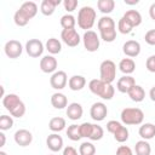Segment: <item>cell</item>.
I'll return each mask as SVG.
<instances>
[{"label":"cell","mask_w":155,"mask_h":155,"mask_svg":"<svg viewBox=\"0 0 155 155\" xmlns=\"http://www.w3.org/2000/svg\"><path fill=\"white\" fill-rule=\"evenodd\" d=\"M104 136V130L102 126L97 125V124H93V130H92V133H91V137L88 139L91 140H101Z\"/></svg>","instance_id":"38"},{"label":"cell","mask_w":155,"mask_h":155,"mask_svg":"<svg viewBox=\"0 0 155 155\" xmlns=\"http://www.w3.org/2000/svg\"><path fill=\"white\" fill-rule=\"evenodd\" d=\"M149 97H150V99H151L153 102H155V86H153V87L150 88V91H149Z\"/></svg>","instance_id":"48"},{"label":"cell","mask_w":155,"mask_h":155,"mask_svg":"<svg viewBox=\"0 0 155 155\" xmlns=\"http://www.w3.org/2000/svg\"><path fill=\"white\" fill-rule=\"evenodd\" d=\"M114 139L116 140V142H119V143H125L127 139H128V136H130V133H128V130H127V127L126 126H121L114 134Z\"/></svg>","instance_id":"36"},{"label":"cell","mask_w":155,"mask_h":155,"mask_svg":"<svg viewBox=\"0 0 155 155\" xmlns=\"http://www.w3.org/2000/svg\"><path fill=\"white\" fill-rule=\"evenodd\" d=\"M122 17H125V18L132 24L133 28L140 25V23H142V15H140L137 10H128V11H126V12L124 13Z\"/></svg>","instance_id":"26"},{"label":"cell","mask_w":155,"mask_h":155,"mask_svg":"<svg viewBox=\"0 0 155 155\" xmlns=\"http://www.w3.org/2000/svg\"><path fill=\"white\" fill-rule=\"evenodd\" d=\"M124 125H142L144 120V113L139 108H125L120 114Z\"/></svg>","instance_id":"5"},{"label":"cell","mask_w":155,"mask_h":155,"mask_svg":"<svg viewBox=\"0 0 155 155\" xmlns=\"http://www.w3.org/2000/svg\"><path fill=\"white\" fill-rule=\"evenodd\" d=\"M38 13V5L34 1L23 2L13 15V22L17 27H25Z\"/></svg>","instance_id":"1"},{"label":"cell","mask_w":155,"mask_h":155,"mask_svg":"<svg viewBox=\"0 0 155 155\" xmlns=\"http://www.w3.org/2000/svg\"><path fill=\"white\" fill-rule=\"evenodd\" d=\"M97 28H98V30L101 31V30H105V29H110V28H116V25H115V22H114V19H113L111 17H109V16H103V17H101V18L98 19V22H97Z\"/></svg>","instance_id":"30"},{"label":"cell","mask_w":155,"mask_h":155,"mask_svg":"<svg viewBox=\"0 0 155 155\" xmlns=\"http://www.w3.org/2000/svg\"><path fill=\"white\" fill-rule=\"evenodd\" d=\"M46 147L52 153H57L63 148V138L58 133H51L46 138Z\"/></svg>","instance_id":"17"},{"label":"cell","mask_w":155,"mask_h":155,"mask_svg":"<svg viewBox=\"0 0 155 155\" xmlns=\"http://www.w3.org/2000/svg\"><path fill=\"white\" fill-rule=\"evenodd\" d=\"M82 42H84V47L86 48V51H88V52H96L99 48L101 39H99V36L97 35L96 31L87 30L82 35Z\"/></svg>","instance_id":"7"},{"label":"cell","mask_w":155,"mask_h":155,"mask_svg":"<svg viewBox=\"0 0 155 155\" xmlns=\"http://www.w3.org/2000/svg\"><path fill=\"white\" fill-rule=\"evenodd\" d=\"M136 85V80L131 75L121 76L116 82V90L121 93H128V91Z\"/></svg>","instance_id":"16"},{"label":"cell","mask_w":155,"mask_h":155,"mask_svg":"<svg viewBox=\"0 0 155 155\" xmlns=\"http://www.w3.org/2000/svg\"><path fill=\"white\" fill-rule=\"evenodd\" d=\"M124 2H125L126 5H137L139 1H138V0H125Z\"/></svg>","instance_id":"49"},{"label":"cell","mask_w":155,"mask_h":155,"mask_svg":"<svg viewBox=\"0 0 155 155\" xmlns=\"http://www.w3.org/2000/svg\"><path fill=\"white\" fill-rule=\"evenodd\" d=\"M127 94L131 98V101H133L136 103H139V102H142L145 98V91H144V88L140 85H137V84L128 91Z\"/></svg>","instance_id":"24"},{"label":"cell","mask_w":155,"mask_h":155,"mask_svg":"<svg viewBox=\"0 0 155 155\" xmlns=\"http://www.w3.org/2000/svg\"><path fill=\"white\" fill-rule=\"evenodd\" d=\"M149 16L153 21H155V2H153L149 7Z\"/></svg>","instance_id":"46"},{"label":"cell","mask_w":155,"mask_h":155,"mask_svg":"<svg viewBox=\"0 0 155 155\" xmlns=\"http://www.w3.org/2000/svg\"><path fill=\"white\" fill-rule=\"evenodd\" d=\"M140 44L136 40H128L122 45V52L128 58H134L140 53Z\"/></svg>","instance_id":"15"},{"label":"cell","mask_w":155,"mask_h":155,"mask_svg":"<svg viewBox=\"0 0 155 155\" xmlns=\"http://www.w3.org/2000/svg\"><path fill=\"white\" fill-rule=\"evenodd\" d=\"M101 39L105 42H113L116 39V28H110V29H105V30H101L99 31Z\"/></svg>","instance_id":"35"},{"label":"cell","mask_w":155,"mask_h":155,"mask_svg":"<svg viewBox=\"0 0 155 155\" xmlns=\"http://www.w3.org/2000/svg\"><path fill=\"white\" fill-rule=\"evenodd\" d=\"M145 67H147L148 71L155 73V54H151V56H149V57L147 58Z\"/></svg>","instance_id":"43"},{"label":"cell","mask_w":155,"mask_h":155,"mask_svg":"<svg viewBox=\"0 0 155 155\" xmlns=\"http://www.w3.org/2000/svg\"><path fill=\"white\" fill-rule=\"evenodd\" d=\"M57 67H58V62L52 54L44 56L40 59V69L46 74H53L54 71H57Z\"/></svg>","instance_id":"13"},{"label":"cell","mask_w":155,"mask_h":155,"mask_svg":"<svg viewBox=\"0 0 155 155\" xmlns=\"http://www.w3.org/2000/svg\"><path fill=\"white\" fill-rule=\"evenodd\" d=\"M13 116H10V115H1L0 116V130L4 132V131H7V130H11L13 127Z\"/></svg>","instance_id":"37"},{"label":"cell","mask_w":155,"mask_h":155,"mask_svg":"<svg viewBox=\"0 0 155 155\" xmlns=\"http://www.w3.org/2000/svg\"><path fill=\"white\" fill-rule=\"evenodd\" d=\"M63 155H80V154L78 153V150L74 147L68 145V147H65L63 149Z\"/></svg>","instance_id":"45"},{"label":"cell","mask_w":155,"mask_h":155,"mask_svg":"<svg viewBox=\"0 0 155 155\" xmlns=\"http://www.w3.org/2000/svg\"><path fill=\"white\" fill-rule=\"evenodd\" d=\"M68 86L71 91H81L86 86V78L82 75H73L68 81Z\"/></svg>","instance_id":"22"},{"label":"cell","mask_w":155,"mask_h":155,"mask_svg":"<svg viewBox=\"0 0 155 155\" xmlns=\"http://www.w3.org/2000/svg\"><path fill=\"white\" fill-rule=\"evenodd\" d=\"M92 130H93V124L91 122H82L80 125V133H81V137L82 138H90L91 137V133H92Z\"/></svg>","instance_id":"39"},{"label":"cell","mask_w":155,"mask_h":155,"mask_svg":"<svg viewBox=\"0 0 155 155\" xmlns=\"http://www.w3.org/2000/svg\"><path fill=\"white\" fill-rule=\"evenodd\" d=\"M27 54L31 58H39L45 50V45L42 44L41 40L39 39H30L25 42V47H24Z\"/></svg>","instance_id":"8"},{"label":"cell","mask_w":155,"mask_h":155,"mask_svg":"<svg viewBox=\"0 0 155 155\" xmlns=\"http://www.w3.org/2000/svg\"><path fill=\"white\" fill-rule=\"evenodd\" d=\"M138 133H139L140 138L144 139V140L153 139L155 137V125L151 124V122L142 124V126L138 130Z\"/></svg>","instance_id":"19"},{"label":"cell","mask_w":155,"mask_h":155,"mask_svg":"<svg viewBox=\"0 0 155 155\" xmlns=\"http://www.w3.org/2000/svg\"><path fill=\"white\" fill-rule=\"evenodd\" d=\"M67 126V122H65V119L61 117V116H56V117H52L50 121H48V128L53 132V133H58L61 131H63Z\"/></svg>","instance_id":"25"},{"label":"cell","mask_w":155,"mask_h":155,"mask_svg":"<svg viewBox=\"0 0 155 155\" xmlns=\"http://www.w3.org/2000/svg\"><path fill=\"white\" fill-rule=\"evenodd\" d=\"M2 105L11 116L21 119L25 114V104L16 93H8L2 98Z\"/></svg>","instance_id":"2"},{"label":"cell","mask_w":155,"mask_h":155,"mask_svg":"<svg viewBox=\"0 0 155 155\" xmlns=\"http://www.w3.org/2000/svg\"><path fill=\"white\" fill-rule=\"evenodd\" d=\"M13 139H15L17 145H19V147H28L33 142V134H31L30 131H28L25 128H21V130H17L15 132Z\"/></svg>","instance_id":"14"},{"label":"cell","mask_w":155,"mask_h":155,"mask_svg":"<svg viewBox=\"0 0 155 155\" xmlns=\"http://www.w3.org/2000/svg\"><path fill=\"white\" fill-rule=\"evenodd\" d=\"M5 142H6V136H5V133L1 131V132H0V147H4V145H5Z\"/></svg>","instance_id":"47"},{"label":"cell","mask_w":155,"mask_h":155,"mask_svg":"<svg viewBox=\"0 0 155 155\" xmlns=\"http://www.w3.org/2000/svg\"><path fill=\"white\" fill-rule=\"evenodd\" d=\"M90 115L94 121H103L108 115V108L103 102H96L90 108Z\"/></svg>","instance_id":"12"},{"label":"cell","mask_w":155,"mask_h":155,"mask_svg":"<svg viewBox=\"0 0 155 155\" xmlns=\"http://www.w3.org/2000/svg\"><path fill=\"white\" fill-rule=\"evenodd\" d=\"M96 17H97V13H96V10L91 6H82L80 10H79V13H78V25L79 28L84 29V30H91V28L96 23Z\"/></svg>","instance_id":"4"},{"label":"cell","mask_w":155,"mask_h":155,"mask_svg":"<svg viewBox=\"0 0 155 155\" xmlns=\"http://www.w3.org/2000/svg\"><path fill=\"white\" fill-rule=\"evenodd\" d=\"M51 104L56 109H64L68 107V98L62 92H56L51 96Z\"/></svg>","instance_id":"21"},{"label":"cell","mask_w":155,"mask_h":155,"mask_svg":"<svg viewBox=\"0 0 155 155\" xmlns=\"http://www.w3.org/2000/svg\"><path fill=\"white\" fill-rule=\"evenodd\" d=\"M61 4V0H42L40 5V11L44 16H52L56 7Z\"/></svg>","instance_id":"20"},{"label":"cell","mask_w":155,"mask_h":155,"mask_svg":"<svg viewBox=\"0 0 155 155\" xmlns=\"http://www.w3.org/2000/svg\"><path fill=\"white\" fill-rule=\"evenodd\" d=\"M88 90L104 101H110L115 94V88L111 84H107L101 79H92L88 82Z\"/></svg>","instance_id":"3"},{"label":"cell","mask_w":155,"mask_h":155,"mask_svg":"<svg viewBox=\"0 0 155 155\" xmlns=\"http://www.w3.org/2000/svg\"><path fill=\"white\" fill-rule=\"evenodd\" d=\"M119 69L124 75H131L136 70V63L132 58H122L119 62Z\"/></svg>","instance_id":"23"},{"label":"cell","mask_w":155,"mask_h":155,"mask_svg":"<svg viewBox=\"0 0 155 155\" xmlns=\"http://www.w3.org/2000/svg\"><path fill=\"white\" fill-rule=\"evenodd\" d=\"M121 126H122L121 122H119V121H116V120H110V121L107 122V131H108L109 133L114 134Z\"/></svg>","instance_id":"40"},{"label":"cell","mask_w":155,"mask_h":155,"mask_svg":"<svg viewBox=\"0 0 155 155\" xmlns=\"http://www.w3.org/2000/svg\"><path fill=\"white\" fill-rule=\"evenodd\" d=\"M99 79L107 84H111L116 79V64L111 59H105L101 63Z\"/></svg>","instance_id":"6"},{"label":"cell","mask_w":155,"mask_h":155,"mask_svg":"<svg viewBox=\"0 0 155 155\" xmlns=\"http://www.w3.org/2000/svg\"><path fill=\"white\" fill-rule=\"evenodd\" d=\"M134 153L136 155H150L151 154V147L148 140L140 139L134 145Z\"/></svg>","instance_id":"28"},{"label":"cell","mask_w":155,"mask_h":155,"mask_svg":"<svg viewBox=\"0 0 155 155\" xmlns=\"http://www.w3.org/2000/svg\"><path fill=\"white\" fill-rule=\"evenodd\" d=\"M80 155H96V147L91 142H84L79 147Z\"/></svg>","instance_id":"33"},{"label":"cell","mask_w":155,"mask_h":155,"mask_svg":"<svg viewBox=\"0 0 155 155\" xmlns=\"http://www.w3.org/2000/svg\"><path fill=\"white\" fill-rule=\"evenodd\" d=\"M67 136L70 140L73 142H78L80 140L82 137H81V133H80V125H76V124H73L70 126H68L67 128Z\"/></svg>","instance_id":"31"},{"label":"cell","mask_w":155,"mask_h":155,"mask_svg":"<svg viewBox=\"0 0 155 155\" xmlns=\"http://www.w3.org/2000/svg\"><path fill=\"white\" fill-rule=\"evenodd\" d=\"M97 7L103 15H109L114 11L115 8V1L114 0H98L97 1Z\"/></svg>","instance_id":"29"},{"label":"cell","mask_w":155,"mask_h":155,"mask_svg":"<svg viewBox=\"0 0 155 155\" xmlns=\"http://www.w3.org/2000/svg\"><path fill=\"white\" fill-rule=\"evenodd\" d=\"M67 116L68 119H70L71 121H76V120H80L82 117V114H84V109H82V105L78 102H73L70 104H68L67 107Z\"/></svg>","instance_id":"18"},{"label":"cell","mask_w":155,"mask_h":155,"mask_svg":"<svg viewBox=\"0 0 155 155\" xmlns=\"http://www.w3.org/2000/svg\"><path fill=\"white\" fill-rule=\"evenodd\" d=\"M78 5H79V2H78V0H64L63 1V7H64V10L67 11V12H73V11H75L76 10V7H78Z\"/></svg>","instance_id":"41"},{"label":"cell","mask_w":155,"mask_h":155,"mask_svg":"<svg viewBox=\"0 0 155 155\" xmlns=\"http://www.w3.org/2000/svg\"><path fill=\"white\" fill-rule=\"evenodd\" d=\"M0 155H7V153L4 151V150H1V151H0Z\"/></svg>","instance_id":"50"},{"label":"cell","mask_w":155,"mask_h":155,"mask_svg":"<svg viewBox=\"0 0 155 155\" xmlns=\"http://www.w3.org/2000/svg\"><path fill=\"white\" fill-rule=\"evenodd\" d=\"M144 40L148 45L150 46H155V29H150L145 33L144 35Z\"/></svg>","instance_id":"42"},{"label":"cell","mask_w":155,"mask_h":155,"mask_svg":"<svg viewBox=\"0 0 155 155\" xmlns=\"http://www.w3.org/2000/svg\"><path fill=\"white\" fill-rule=\"evenodd\" d=\"M45 48L48 51L50 54L53 56V54H57V53H59L62 51V44H61V41L58 39L50 38V39H47V41L45 44Z\"/></svg>","instance_id":"27"},{"label":"cell","mask_w":155,"mask_h":155,"mask_svg":"<svg viewBox=\"0 0 155 155\" xmlns=\"http://www.w3.org/2000/svg\"><path fill=\"white\" fill-rule=\"evenodd\" d=\"M75 24H76V19L71 13H67L61 17V25L63 29H73L75 28Z\"/></svg>","instance_id":"32"},{"label":"cell","mask_w":155,"mask_h":155,"mask_svg":"<svg viewBox=\"0 0 155 155\" xmlns=\"http://www.w3.org/2000/svg\"><path fill=\"white\" fill-rule=\"evenodd\" d=\"M68 81H69V80H68L67 73L63 71V70H57V71H54V73L51 75V78H50V85H51V87L54 88V90H57V91L63 90V88L67 86Z\"/></svg>","instance_id":"11"},{"label":"cell","mask_w":155,"mask_h":155,"mask_svg":"<svg viewBox=\"0 0 155 155\" xmlns=\"http://www.w3.org/2000/svg\"><path fill=\"white\" fill-rule=\"evenodd\" d=\"M4 52L8 58L16 59L21 57L23 52V46L18 40H8L4 46Z\"/></svg>","instance_id":"10"},{"label":"cell","mask_w":155,"mask_h":155,"mask_svg":"<svg viewBox=\"0 0 155 155\" xmlns=\"http://www.w3.org/2000/svg\"><path fill=\"white\" fill-rule=\"evenodd\" d=\"M61 39L69 47H76L80 44V41L82 40L75 28H73V29H63L62 33H61Z\"/></svg>","instance_id":"9"},{"label":"cell","mask_w":155,"mask_h":155,"mask_svg":"<svg viewBox=\"0 0 155 155\" xmlns=\"http://www.w3.org/2000/svg\"><path fill=\"white\" fill-rule=\"evenodd\" d=\"M117 30L121 34H130L133 30V27L125 17H121L119 19V22H117Z\"/></svg>","instance_id":"34"},{"label":"cell","mask_w":155,"mask_h":155,"mask_svg":"<svg viewBox=\"0 0 155 155\" xmlns=\"http://www.w3.org/2000/svg\"><path fill=\"white\" fill-rule=\"evenodd\" d=\"M116 155H133V151L127 145H120L116 149Z\"/></svg>","instance_id":"44"}]
</instances>
